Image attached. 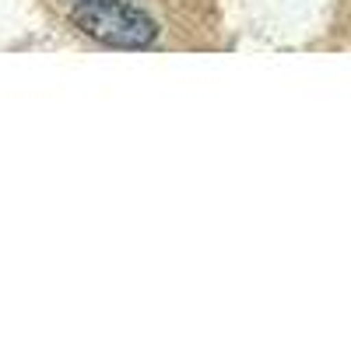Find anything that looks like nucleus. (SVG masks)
I'll return each mask as SVG.
<instances>
[{
    "label": "nucleus",
    "mask_w": 351,
    "mask_h": 351,
    "mask_svg": "<svg viewBox=\"0 0 351 351\" xmlns=\"http://www.w3.org/2000/svg\"><path fill=\"white\" fill-rule=\"evenodd\" d=\"M71 25L112 49H148L158 43V21L127 0H77Z\"/></svg>",
    "instance_id": "1"
}]
</instances>
